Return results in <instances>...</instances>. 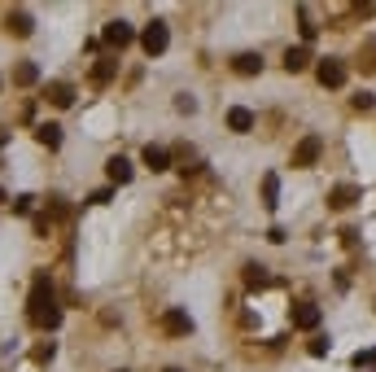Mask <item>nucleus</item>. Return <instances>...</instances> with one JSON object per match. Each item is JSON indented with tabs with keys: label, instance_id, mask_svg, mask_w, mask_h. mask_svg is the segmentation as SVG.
Wrapping results in <instances>:
<instances>
[{
	"label": "nucleus",
	"instance_id": "nucleus-23",
	"mask_svg": "<svg viewBox=\"0 0 376 372\" xmlns=\"http://www.w3.org/2000/svg\"><path fill=\"white\" fill-rule=\"evenodd\" d=\"M354 110H376V96L372 92H359L354 96Z\"/></svg>",
	"mask_w": 376,
	"mask_h": 372
},
{
	"label": "nucleus",
	"instance_id": "nucleus-1",
	"mask_svg": "<svg viewBox=\"0 0 376 372\" xmlns=\"http://www.w3.org/2000/svg\"><path fill=\"white\" fill-rule=\"evenodd\" d=\"M27 315L36 329H48L53 333L61 325V306H57V289L48 281V271H36V281H31V298H27Z\"/></svg>",
	"mask_w": 376,
	"mask_h": 372
},
{
	"label": "nucleus",
	"instance_id": "nucleus-21",
	"mask_svg": "<svg viewBox=\"0 0 376 372\" xmlns=\"http://www.w3.org/2000/svg\"><path fill=\"white\" fill-rule=\"evenodd\" d=\"M354 368H376V346H368V350H354Z\"/></svg>",
	"mask_w": 376,
	"mask_h": 372
},
{
	"label": "nucleus",
	"instance_id": "nucleus-7",
	"mask_svg": "<svg viewBox=\"0 0 376 372\" xmlns=\"http://www.w3.org/2000/svg\"><path fill=\"white\" fill-rule=\"evenodd\" d=\"M315 79L324 88H341L346 84V66H341L337 57H324V61H315Z\"/></svg>",
	"mask_w": 376,
	"mask_h": 372
},
{
	"label": "nucleus",
	"instance_id": "nucleus-11",
	"mask_svg": "<svg viewBox=\"0 0 376 372\" xmlns=\"http://www.w3.org/2000/svg\"><path fill=\"white\" fill-rule=\"evenodd\" d=\"M140 163L149 167V171H167L171 167V154L162 149V144H144V154H140Z\"/></svg>",
	"mask_w": 376,
	"mask_h": 372
},
{
	"label": "nucleus",
	"instance_id": "nucleus-19",
	"mask_svg": "<svg viewBox=\"0 0 376 372\" xmlns=\"http://www.w3.org/2000/svg\"><path fill=\"white\" fill-rule=\"evenodd\" d=\"M245 285H250V289H263V285H271V276H267V267H258V263H250V267H245Z\"/></svg>",
	"mask_w": 376,
	"mask_h": 372
},
{
	"label": "nucleus",
	"instance_id": "nucleus-24",
	"mask_svg": "<svg viewBox=\"0 0 376 372\" xmlns=\"http://www.w3.org/2000/svg\"><path fill=\"white\" fill-rule=\"evenodd\" d=\"M48 215L61 219V215H66V202H61V198H48Z\"/></svg>",
	"mask_w": 376,
	"mask_h": 372
},
{
	"label": "nucleus",
	"instance_id": "nucleus-12",
	"mask_svg": "<svg viewBox=\"0 0 376 372\" xmlns=\"http://www.w3.org/2000/svg\"><path fill=\"white\" fill-rule=\"evenodd\" d=\"M105 175H110V184H127V180H132V163H127L123 154H114L105 163Z\"/></svg>",
	"mask_w": 376,
	"mask_h": 372
},
{
	"label": "nucleus",
	"instance_id": "nucleus-4",
	"mask_svg": "<svg viewBox=\"0 0 376 372\" xmlns=\"http://www.w3.org/2000/svg\"><path fill=\"white\" fill-rule=\"evenodd\" d=\"M132 40H136V27H132V22H123V18L105 22V31H101V44H105V48H119V53H123V48L132 44Z\"/></svg>",
	"mask_w": 376,
	"mask_h": 372
},
{
	"label": "nucleus",
	"instance_id": "nucleus-32",
	"mask_svg": "<svg viewBox=\"0 0 376 372\" xmlns=\"http://www.w3.org/2000/svg\"><path fill=\"white\" fill-rule=\"evenodd\" d=\"M167 372H184V368H167Z\"/></svg>",
	"mask_w": 376,
	"mask_h": 372
},
{
	"label": "nucleus",
	"instance_id": "nucleus-14",
	"mask_svg": "<svg viewBox=\"0 0 376 372\" xmlns=\"http://www.w3.org/2000/svg\"><path fill=\"white\" fill-rule=\"evenodd\" d=\"M227 127H232V132H254V110L232 105V110H227Z\"/></svg>",
	"mask_w": 376,
	"mask_h": 372
},
{
	"label": "nucleus",
	"instance_id": "nucleus-10",
	"mask_svg": "<svg viewBox=\"0 0 376 372\" xmlns=\"http://www.w3.org/2000/svg\"><path fill=\"white\" fill-rule=\"evenodd\" d=\"M359 198H363V188H359V184H337V188L329 193V206H333V210H346V206H354Z\"/></svg>",
	"mask_w": 376,
	"mask_h": 372
},
{
	"label": "nucleus",
	"instance_id": "nucleus-25",
	"mask_svg": "<svg viewBox=\"0 0 376 372\" xmlns=\"http://www.w3.org/2000/svg\"><path fill=\"white\" fill-rule=\"evenodd\" d=\"M329 346H333L329 337H315V342H310V355H315V359H319V355H329Z\"/></svg>",
	"mask_w": 376,
	"mask_h": 372
},
{
	"label": "nucleus",
	"instance_id": "nucleus-31",
	"mask_svg": "<svg viewBox=\"0 0 376 372\" xmlns=\"http://www.w3.org/2000/svg\"><path fill=\"white\" fill-rule=\"evenodd\" d=\"M5 202H9V198H5V188H0V206H5Z\"/></svg>",
	"mask_w": 376,
	"mask_h": 372
},
{
	"label": "nucleus",
	"instance_id": "nucleus-5",
	"mask_svg": "<svg viewBox=\"0 0 376 372\" xmlns=\"http://www.w3.org/2000/svg\"><path fill=\"white\" fill-rule=\"evenodd\" d=\"M319 154H324V136H302L298 140V149H293V167H315L319 163Z\"/></svg>",
	"mask_w": 376,
	"mask_h": 372
},
{
	"label": "nucleus",
	"instance_id": "nucleus-29",
	"mask_svg": "<svg viewBox=\"0 0 376 372\" xmlns=\"http://www.w3.org/2000/svg\"><path fill=\"white\" fill-rule=\"evenodd\" d=\"M36 237H48V215H36Z\"/></svg>",
	"mask_w": 376,
	"mask_h": 372
},
{
	"label": "nucleus",
	"instance_id": "nucleus-6",
	"mask_svg": "<svg viewBox=\"0 0 376 372\" xmlns=\"http://www.w3.org/2000/svg\"><path fill=\"white\" fill-rule=\"evenodd\" d=\"M289 320H293V329H302V333H310V329H319V320H324V311L315 302H298L289 311Z\"/></svg>",
	"mask_w": 376,
	"mask_h": 372
},
{
	"label": "nucleus",
	"instance_id": "nucleus-27",
	"mask_svg": "<svg viewBox=\"0 0 376 372\" xmlns=\"http://www.w3.org/2000/svg\"><path fill=\"white\" fill-rule=\"evenodd\" d=\"M88 202H92V206H105V202H110V188H96V193H88Z\"/></svg>",
	"mask_w": 376,
	"mask_h": 372
},
{
	"label": "nucleus",
	"instance_id": "nucleus-20",
	"mask_svg": "<svg viewBox=\"0 0 376 372\" xmlns=\"http://www.w3.org/2000/svg\"><path fill=\"white\" fill-rule=\"evenodd\" d=\"M114 70H119V61H101V66L92 70V84H110V79H114Z\"/></svg>",
	"mask_w": 376,
	"mask_h": 372
},
{
	"label": "nucleus",
	"instance_id": "nucleus-28",
	"mask_svg": "<svg viewBox=\"0 0 376 372\" xmlns=\"http://www.w3.org/2000/svg\"><path fill=\"white\" fill-rule=\"evenodd\" d=\"M53 350H57L53 342H44V346H36V359H40V364H44V359H53Z\"/></svg>",
	"mask_w": 376,
	"mask_h": 372
},
{
	"label": "nucleus",
	"instance_id": "nucleus-16",
	"mask_svg": "<svg viewBox=\"0 0 376 372\" xmlns=\"http://www.w3.org/2000/svg\"><path fill=\"white\" fill-rule=\"evenodd\" d=\"M232 70L236 75H258V70H263V57H258V53H236L232 57Z\"/></svg>",
	"mask_w": 376,
	"mask_h": 372
},
{
	"label": "nucleus",
	"instance_id": "nucleus-2",
	"mask_svg": "<svg viewBox=\"0 0 376 372\" xmlns=\"http://www.w3.org/2000/svg\"><path fill=\"white\" fill-rule=\"evenodd\" d=\"M167 44H171V31H167V22H162V18H153L149 27L140 31V48L149 57H162V53H167Z\"/></svg>",
	"mask_w": 376,
	"mask_h": 372
},
{
	"label": "nucleus",
	"instance_id": "nucleus-33",
	"mask_svg": "<svg viewBox=\"0 0 376 372\" xmlns=\"http://www.w3.org/2000/svg\"><path fill=\"white\" fill-rule=\"evenodd\" d=\"M119 372H123V368H119Z\"/></svg>",
	"mask_w": 376,
	"mask_h": 372
},
{
	"label": "nucleus",
	"instance_id": "nucleus-26",
	"mask_svg": "<svg viewBox=\"0 0 376 372\" xmlns=\"http://www.w3.org/2000/svg\"><path fill=\"white\" fill-rule=\"evenodd\" d=\"M175 110H179V114H193V110H197V101H193V96H179Z\"/></svg>",
	"mask_w": 376,
	"mask_h": 372
},
{
	"label": "nucleus",
	"instance_id": "nucleus-9",
	"mask_svg": "<svg viewBox=\"0 0 376 372\" xmlns=\"http://www.w3.org/2000/svg\"><path fill=\"white\" fill-rule=\"evenodd\" d=\"M5 31H9V36H18V40H27L31 31H36V22H31V13H27V9H9Z\"/></svg>",
	"mask_w": 376,
	"mask_h": 372
},
{
	"label": "nucleus",
	"instance_id": "nucleus-18",
	"mask_svg": "<svg viewBox=\"0 0 376 372\" xmlns=\"http://www.w3.org/2000/svg\"><path fill=\"white\" fill-rule=\"evenodd\" d=\"M36 79H40V70H36V61H22V66L13 70V84H18V88H31V84H36Z\"/></svg>",
	"mask_w": 376,
	"mask_h": 372
},
{
	"label": "nucleus",
	"instance_id": "nucleus-15",
	"mask_svg": "<svg viewBox=\"0 0 376 372\" xmlns=\"http://www.w3.org/2000/svg\"><path fill=\"white\" fill-rule=\"evenodd\" d=\"M36 140L44 144V149H61V127L57 123H40L36 127Z\"/></svg>",
	"mask_w": 376,
	"mask_h": 372
},
{
	"label": "nucleus",
	"instance_id": "nucleus-8",
	"mask_svg": "<svg viewBox=\"0 0 376 372\" xmlns=\"http://www.w3.org/2000/svg\"><path fill=\"white\" fill-rule=\"evenodd\" d=\"M44 101L57 105V110H70V105H75V88L61 84V79H57V84H44Z\"/></svg>",
	"mask_w": 376,
	"mask_h": 372
},
{
	"label": "nucleus",
	"instance_id": "nucleus-30",
	"mask_svg": "<svg viewBox=\"0 0 376 372\" xmlns=\"http://www.w3.org/2000/svg\"><path fill=\"white\" fill-rule=\"evenodd\" d=\"M5 144H9V132H5V127H0V149H5Z\"/></svg>",
	"mask_w": 376,
	"mask_h": 372
},
{
	"label": "nucleus",
	"instance_id": "nucleus-22",
	"mask_svg": "<svg viewBox=\"0 0 376 372\" xmlns=\"http://www.w3.org/2000/svg\"><path fill=\"white\" fill-rule=\"evenodd\" d=\"M13 210H18V215H31V210H36V198H31V193H22V198H13Z\"/></svg>",
	"mask_w": 376,
	"mask_h": 372
},
{
	"label": "nucleus",
	"instance_id": "nucleus-3",
	"mask_svg": "<svg viewBox=\"0 0 376 372\" xmlns=\"http://www.w3.org/2000/svg\"><path fill=\"white\" fill-rule=\"evenodd\" d=\"M158 325H162V333H167V337H188L193 333V315L184 311V306H167Z\"/></svg>",
	"mask_w": 376,
	"mask_h": 372
},
{
	"label": "nucleus",
	"instance_id": "nucleus-13",
	"mask_svg": "<svg viewBox=\"0 0 376 372\" xmlns=\"http://www.w3.org/2000/svg\"><path fill=\"white\" fill-rule=\"evenodd\" d=\"M310 66V48L306 44H298V48H289V53H285V70L289 75H302Z\"/></svg>",
	"mask_w": 376,
	"mask_h": 372
},
{
	"label": "nucleus",
	"instance_id": "nucleus-17",
	"mask_svg": "<svg viewBox=\"0 0 376 372\" xmlns=\"http://www.w3.org/2000/svg\"><path fill=\"white\" fill-rule=\"evenodd\" d=\"M263 206L267 210L280 206V175H263Z\"/></svg>",
	"mask_w": 376,
	"mask_h": 372
}]
</instances>
